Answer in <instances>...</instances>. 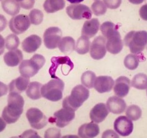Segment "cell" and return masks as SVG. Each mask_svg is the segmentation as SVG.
Listing matches in <instances>:
<instances>
[{"label": "cell", "instance_id": "cell-36", "mask_svg": "<svg viewBox=\"0 0 147 138\" xmlns=\"http://www.w3.org/2000/svg\"><path fill=\"white\" fill-rule=\"evenodd\" d=\"M92 9L94 14L100 16L105 14L107 11V8L103 1H95L92 5Z\"/></svg>", "mask_w": 147, "mask_h": 138}, {"label": "cell", "instance_id": "cell-38", "mask_svg": "<svg viewBox=\"0 0 147 138\" xmlns=\"http://www.w3.org/2000/svg\"><path fill=\"white\" fill-rule=\"evenodd\" d=\"M103 2L108 8L112 9L119 8L121 3V1H104Z\"/></svg>", "mask_w": 147, "mask_h": 138}, {"label": "cell", "instance_id": "cell-23", "mask_svg": "<svg viewBox=\"0 0 147 138\" xmlns=\"http://www.w3.org/2000/svg\"><path fill=\"white\" fill-rule=\"evenodd\" d=\"M5 62L9 67L18 66L23 59V55L21 50L18 49L11 50L5 54Z\"/></svg>", "mask_w": 147, "mask_h": 138}, {"label": "cell", "instance_id": "cell-32", "mask_svg": "<svg viewBox=\"0 0 147 138\" xmlns=\"http://www.w3.org/2000/svg\"><path fill=\"white\" fill-rule=\"evenodd\" d=\"M125 114L130 120L137 121L141 117L142 111L138 106L132 105L127 108Z\"/></svg>", "mask_w": 147, "mask_h": 138}, {"label": "cell", "instance_id": "cell-22", "mask_svg": "<svg viewBox=\"0 0 147 138\" xmlns=\"http://www.w3.org/2000/svg\"><path fill=\"white\" fill-rule=\"evenodd\" d=\"M29 83V78L21 75L9 84V92L22 93L28 88Z\"/></svg>", "mask_w": 147, "mask_h": 138}, {"label": "cell", "instance_id": "cell-3", "mask_svg": "<svg viewBox=\"0 0 147 138\" xmlns=\"http://www.w3.org/2000/svg\"><path fill=\"white\" fill-rule=\"evenodd\" d=\"M147 33L146 31H131L125 37V45L131 53L139 54L144 50L147 44Z\"/></svg>", "mask_w": 147, "mask_h": 138}, {"label": "cell", "instance_id": "cell-40", "mask_svg": "<svg viewBox=\"0 0 147 138\" xmlns=\"http://www.w3.org/2000/svg\"><path fill=\"white\" fill-rule=\"evenodd\" d=\"M21 138H40L35 131L28 130L25 131L20 136Z\"/></svg>", "mask_w": 147, "mask_h": 138}, {"label": "cell", "instance_id": "cell-29", "mask_svg": "<svg viewBox=\"0 0 147 138\" xmlns=\"http://www.w3.org/2000/svg\"><path fill=\"white\" fill-rule=\"evenodd\" d=\"M132 86L137 89H146L147 87V75L140 73L136 74L133 78L131 83Z\"/></svg>", "mask_w": 147, "mask_h": 138}, {"label": "cell", "instance_id": "cell-9", "mask_svg": "<svg viewBox=\"0 0 147 138\" xmlns=\"http://www.w3.org/2000/svg\"><path fill=\"white\" fill-rule=\"evenodd\" d=\"M66 12L73 20L90 19L92 17V11L85 5H71L66 8Z\"/></svg>", "mask_w": 147, "mask_h": 138}, {"label": "cell", "instance_id": "cell-8", "mask_svg": "<svg viewBox=\"0 0 147 138\" xmlns=\"http://www.w3.org/2000/svg\"><path fill=\"white\" fill-rule=\"evenodd\" d=\"M62 32L60 28L56 27H50L45 32L44 43L47 48L54 49L58 46L61 41Z\"/></svg>", "mask_w": 147, "mask_h": 138}, {"label": "cell", "instance_id": "cell-7", "mask_svg": "<svg viewBox=\"0 0 147 138\" xmlns=\"http://www.w3.org/2000/svg\"><path fill=\"white\" fill-rule=\"evenodd\" d=\"M26 117L32 127L40 129L47 124V117L37 108H31L26 112Z\"/></svg>", "mask_w": 147, "mask_h": 138}, {"label": "cell", "instance_id": "cell-26", "mask_svg": "<svg viewBox=\"0 0 147 138\" xmlns=\"http://www.w3.org/2000/svg\"><path fill=\"white\" fill-rule=\"evenodd\" d=\"M42 86L38 82H31L26 91L27 95L32 99L37 100L40 98L42 97L41 89Z\"/></svg>", "mask_w": 147, "mask_h": 138}, {"label": "cell", "instance_id": "cell-13", "mask_svg": "<svg viewBox=\"0 0 147 138\" xmlns=\"http://www.w3.org/2000/svg\"><path fill=\"white\" fill-rule=\"evenodd\" d=\"M54 116L52 122L55 123L59 127L64 128L74 119L75 114L74 112L63 108L55 112Z\"/></svg>", "mask_w": 147, "mask_h": 138}, {"label": "cell", "instance_id": "cell-2", "mask_svg": "<svg viewBox=\"0 0 147 138\" xmlns=\"http://www.w3.org/2000/svg\"><path fill=\"white\" fill-rule=\"evenodd\" d=\"M89 96V91L82 85H78L72 89L70 95L63 100V108L75 112L77 111Z\"/></svg>", "mask_w": 147, "mask_h": 138}, {"label": "cell", "instance_id": "cell-24", "mask_svg": "<svg viewBox=\"0 0 147 138\" xmlns=\"http://www.w3.org/2000/svg\"><path fill=\"white\" fill-rule=\"evenodd\" d=\"M58 47L62 53L69 55L75 49V41L69 36L64 37L59 42Z\"/></svg>", "mask_w": 147, "mask_h": 138}, {"label": "cell", "instance_id": "cell-28", "mask_svg": "<svg viewBox=\"0 0 147 138\" xmlns=\"http://www.w3.org/2000/svg\"><path fill=\"white\" fill-rule=\"evenodd\" d=\"M90 42L89 39L82 35L78 39L75 47V50L78 54L84 55L89 51Z\"/></svg>", "mask_w": 147, "mask_h": 138}, {"label": "cell", "instance_id": "cell-34", "mask_svg": "<svg viewBox=\"0 0 147 138\" xmlns=\"http://www.w3.org/2000/svg\"><path fill=\"white\" fill-rule=\"evenodd\" d=\"M19 44V39L16 34H9L5 38V47L8 50H16L18 47Z\"/></svg>", "mask_w": 147, "mask_h": 138}, {"label": "cell", "instance_id": "cell-12", "mask_svg": "<svg viewBox=\"0 0 147 138\" xmlns=\"http://www.w3.org/2000/svg\"><path fill=\"white\" fill-rule=\"evenodd\" d=\"M114 128L116 132L122 137L129 136L134 130V124L126 116H121L115 120Z\"/></svg>", "mask_w": 147, "mask_h": 138}, {"label": "cell", "instance_id": "cell-21", "mask_svg": "<svg viewBox=\"0 0 147 138\" xmlns=\"http://www.w3.org/2000/svg\"><path fill=\"white\" fill-rule=\"evenodd\" d=\"M100 23L97 18H93L85 21L82 28V34L89 38L95 36L99 30Z\"/></svg>", "mask_w": 147, "mask_h": 138}, {"label": "cell", "instance_id": "cell-41", "mask_svg": "<svg viewBox=\"0 0 147 138\" xmlns=\"http://www.w3.org/2000/svg\"><path fill=\"white\" fill-rule=\"evenodd\" d=\"M118 134L112 130H108L104 132L102 138H119Z\"/></svg>", "mask_w": 147, "mask_h": 138}, {"label": "cell", "instance_id": "cell-37", "mask_svg": "<svg viewBox=\"0 0 147 138\" xmlns=\"http://www.w3.org/2000/svg\"><path fill=\"white\" fill-rule=\"evenodd\" d=\"M61 131L55 128H50L45 131V138H60L61 137Z\"/></svg>", "mask_w": 147, "mask_h": 138}, {"label": "cell", "instance_id": "cell-17", "mask_svg": "<svg viewBox=\"0 0 147 138\" xmlns=\"http://www.w3.org/2000/svg\"><path fill=\"white\" fill-rule=\"evenodd\" d=\"M123 44L119 31L107 39L106 49L109 53L117 54L120 53L123 48Z\"/></svg>", "mask_w": 147, "mask_h": 138}, {"label": "cell", "instance_id": "cell-1", "mask_svg": "<svg viewBox=\"0 0 147 138\" xmlns=\"http://www.w3.org/2000/svg\"><path fill=\"white\" fill-rule=\"evenodd\" d=\"M8 106L3 111V119L7 124L16 122L23 113L24 100L19 93L10 92L8 99Z\"/></svg>", "mask_w": 147, "mask_h": 138}, {"label": "cell", "instance_id": "cell-33", "mask_svg": "<svg viewBox=\"0 0 147 138\" xmlns=\"http://www.w3.org/2000/svg\"><path fill=\"white\" fill-rule=\"evenodd\" d=\"M139 59L135 55L129 54L125 57L124 64L125 67L130 70H135L138 67Z\"/></svg>", "mask_w": 147, "mask_h": 138}, {"label": "cell", "instance_id": "cell-14", "mask_svg": "<svg viewBox=\"0 0 147 138\" xmlns=\"http://www.w3.org/2000/svg\"><path fill=\"white\" fill-rule=\"evenodd\" d=\"M114 85L112 77L108 76H100L95 80L94 87L100 93L110 92Z\"/></svg>", "mask_w": 147, "mask_h": 138}, {"label": "cell", "instance_id": "cell-15", "mask_svg": "<svg viewBox=\"0 0 147 138\" xmlns=\"http://www.w3.org/2000/svg\"><path fill=\"white\" fill-rule=\"evenodd\" d=\"M109 113V111L106 104L102 103H98L91 110L90 117L93 122L98 124L105 120Z\"/></svg>", "mask_w": 147, "mask_h": 138}, {"label": "cell", "instance_id": "cell-20", "mask_svg": "<svg viewBox=\"0 0 147 138\" xmlns=\"http://www.w3.org/2000/svg\"><path fill=\"white\" fill-rule=\"evenodd\" d=\"M41 44V39L38 35L32 34L23 41L22 48L26 53H33L38 49Z\"/></svg>", "mask_w": 147, "mask_h": 138}, {"label": "cell", "instance_id": "cell-42", "mask_svg": "<svg viewBox=\"0 0 147 138\" xmlns=\"http://www.w3.org/2000/svg\"><path fill=\"white\" fill-rule=\"evenodd\" d=\"M147 5H143L140 10V15L143 20H147Z\"/></svg>", "mask_w": 147, "mask_h": 138}, {"label": "cell", "instance_id": "cell-39", "mask_svg": "<svg viewBox=\"0 0 147 138\" xmlns=\"http://www.w3.org/2000/svg\"><path fill=\"white\" fill-rule=\"evenodd\" d=\"M18 1L20 7L28 10L33 8L35 3V1Z\"/></svg>", "mask_w": 147, "mask_h": 138}, {"label": "cell", "instance_id": "cell-5", "mask_svg": "<svg viewBox=\"0 0 147 138\" xmlns=\"http://www.w3.org/2000/svg\"><path fill=\"white\" fill-rule=\"evenodd\" d=\"M45 59L42 55L35 54L30 59L23 60L19 67L20 73L24 77L30 78L38 73L44 65Z\"/></svg>", "mask_w": 147, "mask_h": 138}, {"label": "cell", "instance_id": "cell-16", "mask_svg": "<svg viewBox=\"0 0 147 138\" xmlns=\"http://www.w3.org/2000/svg\"><path fill=\"white\" fill-rule=\"evenodd\" d=\"M130 86L131 81L129 78L125 76L119 77L115 81L113 88L115 94L120 97H124L128 95Z\"/></svg>", "mask_w": 147, "mask_h": 138}, {"label": "cell", "instance_id": "cell-11", "mask_svg": "<svg viewBox=\"0 0 147 138\" xmlns=\"http://www.w3.org/2000/svg\"><path fill=\"white\" fill-rule=\"evenodd\" d=\"M106 43V39L101 36H98L93 41L90 51L93 59L99 60L104 57L107 53Z\"/></svg>", "mask_w": 147, "mask_h": 138}, {"label": "cell", "instance_id": "cell-27", "mask_svg": "<svg viewBox=\"0 0 147 138\" xmlns=\"http://www.w3.org/2000/svg\"><path fill=\"white\" fill-rule=\"evenodd\" d=\"M65 1H45L43 7L47 13H54L62 10L65 8Z\"/></svg>", "mask_w": 147, "mask_h": 138}, {"label": "cell", "instance_id": "cell-4", "mask_svg": "<svg viewBox=\"0 0 147 138\" xmlns=\"http://www.w3.org/2000/svg\"><path fill=\"white\" fill-rule=\"evenodd\" d=\"M64 87L65 83L61 79H53L42 87V96L51 101H58L62 98Z\"/></svg>", "mask_w": 147, "mask_h": 138}, {"label": "cell", "instance_id": "cell-19", "mask_svg": "<svg viewBox=\"0 0 147 138\" xmlns=\"http://www.w3.org/2000/svg\"><path fill=\"white\" fill-rule=\"evenodd\" d=\"M99 132L98 125L92 122L82 125L78 130V135L80 137L92 138L96 137Z\"/></svg>", "mask_w": 147, "mask_h": 138}, {"label": "cell", "instance_id": "cell-30", "mask_svg": "<svg viewBox=\"0 0 147 138\" xmlns=\"http://www.w3.org/2000/svg\"><path fill=\"white\" fill-rule=\"evenodd\" d=\"M100 30L102 34L107 39L118 31L116 26L110 21H107L103 23L101 25Z\"/></svg>", "mask_w": 147, "mask_h": 138}, {"label": "cell", "instance_id": "cell-31", "mask_svg": "<svg viewBox=\"0 0 147 138\" xmlns=\"http://www.w3.org/2000/svg\"><path fill=\"white\" fill-rule=\"evenodd\" d=\"M96 79L95 74L91 71H87L83 74L81 77L82 84L89 89L94 87L95 80Z\"/></svg>", "mask_w": 147, "mask_h": 138}, {"label": "cell", "instance_id": "cell-18", "mask_svg": "<svg viewBox=\"0 0 147 138\" xmlns=\"http://www.w3.org/2000/svg\"><path fill=\"white\" fill-rule=\"evenodd\" d=\"M107 106L109 111L117 114L122 113L126 108V103L124 100L117 96L109 98L107 101Z\"/></svg>", "mask_w": 147, "mask_h": 138}, {"label": "cell", "instance_id": "cell-6", "mask_svg": "<svg viewBox=\"0 0 147 138\" xmlns=\"http://www.w3.org/2000/svg\"><path fill=\"white\" fill-rule=\"evenodd\" d=\"M51 65L49 70L51 77L58 78L56 76L57 71L59 68L61 69V72L65 76L67 75L74 67L73 62L68 56L53 57L51 59Z\"/></svg>", "mask_w": 147, "mask_h": 138}, {"label": "cell", "instance_id": "cell-25", "mask_svg": "<svg viewBox=\"0 0 147 138\" xmlns=\"http://www.w3.org/2000/svg\"><path fill=\"white\" fill-rule=\"evenodd\" d=\"M3 11L9 15L14 16L19 13L20 6L18 1H1Z\"/></svg>", "mask_w": 147, "mask_h": 138}, {"label": "cell", "instance_id": "cell-10", "mask_svg": "<svg viewBox=\"0 0 147 138\" xmlns=\"http://www.w3.org/2000/svg\"><path fill=\"white\" fill-rule=\"evenodd\" d=\"M30 23L28 16L20 14L13 17L10 20L9 27L15 34H20L27 30L30 27Z\"/></svg>", "mask_w": 147, "mask_h": 138}, {"label": "cell", "instance_id": "cell-35", "mask_svg": "<svg viewBox=\"0 0 147 138\" xmlns=\"http://www.w3.org/2000/svg\"><path fill=\"white\" fill-rule=\"evenodd\" d=\"M29 17L32 24L35 25H39L42 22L44 14L40 10L34 9L30 11L29 14Z\"/></svg>", "mask_w": 147, "mask_h": 138}]
</instances>
